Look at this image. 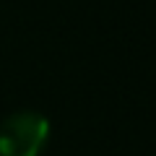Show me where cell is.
Returning <instances> with one entry per match:
<instances>
[{"instance_id": "1", "label": "cell", "mask_w": 156, "mask_h": 156, "mask_svg": "<svg viewBox=\"0 0 156 156\" xmlns=\"http://www.w3.org/2000/svg\"><path fill=\"white\" fill-rule=\"evenodd\" d=\"M50 138V122L39 112H16L0 125V156H39Z\"/></svg>"}]
</instances>
